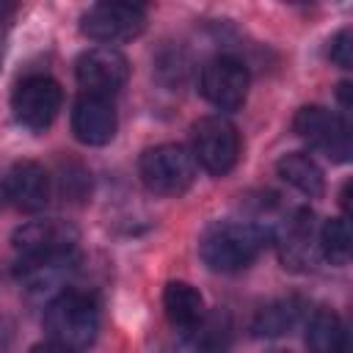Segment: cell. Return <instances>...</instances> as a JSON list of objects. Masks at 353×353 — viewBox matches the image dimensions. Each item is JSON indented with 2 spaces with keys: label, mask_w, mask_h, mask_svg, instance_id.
I'll return each mask as SVG.
<instances>
[{
  "label": "cell",
  "mask_w": 353,
  "mask_h": 353,
  "mask_svg": "<svg viewBox=\"0 0 353 353\" xmlns=\"http://www.w3.org/2000/svg\"><path fill=\"white\" fill-rule=\"evenodd\" d=\"M270 243V229L262 223H240L223 221L207 229L199 243V254L204 265L215 273H237L248 268L262 248Z\"/></svg>",
  "instance_id": "1"
},
{
  "label": "cell",
  "mask_w": 353,
  "mask_h": 353,
  "mask_svg": "<svg viewBox=\"0 0 353 353\" xmlns=\"http://www.w3.org/2000/svg\"><path fill=\"white\" fill-rule=\"evenodd\" d=\"M99 328V312L91 295L77 290L58 292L44 309V331L52 342L72 350L88 347Z\"/></svg>",
  "instance_id": "2"
},
{
  "label": "cell",
  "mask_w": 353,
  "mask_h": 353,
  "mask_svg": "<svg viewBox=\"0 0 353 353\" xmlns=\"http://www.w3.org/2000/svg\"><path fill=\"white\" fill-rule=\"evenodd\" d=\"M143 185L157 196H182L196 179V160L179 143H160L141 154Z\"/></svg>",
  "instance_id": "3"
},
{
  "label": "cell",
  "mask_w": 353,
  "mask_h": 353,
  "mask_svg": "<svg viewBox=\"0 0 353 353\" xmlns=\"http://www.w3.org/2000/svg\"><path fill=\"white\" fill-rule=\"evenodd\" d=\"M193 160L210 171L212 176H223L234 168L240 157V135L234 124H229L221 116H204L193 124V143H190Z\"/></svg>",
  "instance_id": "4"
},
{
  "label": "cell",
  "mask_w": 353,
  "mask_h": 353,
  "mask_svg": "<svg viewBox=\"0 0 353 353\" xmlns=\"http://www.w3.org/2000/svg\"><path fill=\"white\" fill-rule=\"evenodd\" d=\"M292 130L334 163H345L350 157V127L342 116L331 113L328 108H301L292 119Z\"/></svg>",
  "instance_id": "5"
},
{
  "label": "cell",
  "mask_w": 353,
  "mask_h": 353,
  "mask_svg": "<svg viewBox=\"0 0 353 353\" xmlns=\"http://www.w3.org/2000/svg\"><path fill=\"white\" fill-rule=\"evenodd\" d=\"M61 102H63L61 85L52 77H47V74H30V77H25L14 88V94H11L14 119L25 130H33V132L47 130L55 121V116L61 110Z\"/></svg>",
  "instance_id": "6"
},
{
  "label": "cell",
  "mask_w": 353,
  "mask_h": 353,
  "mask_svg": "<svg viewBox=\"0 0 353 353\" xmlns=\"http://www.w3.org/2000/svg\"><path fill=\"white\" fill-rule=\"evenodd\" d=\"M143 28H146V11L132 3H97L80 19V30L88 39L102 41L105 47L130 41L141 36Z\"/></svg>",
  "instance_id": "7"
},
{
  "label": "cell",
  "mask_w": 353,
  "mask_h": 353,
  "mask_svg": "<svg viewBox=\"0 0 353 353\" xmlns=\"http://www.w3.org/2000/svg\"><path fill=\"white\" fill-rule=\"evenodd\" d=\"M74 77L83 94L113 97L130 77V61L116 47H91L74 63Z\"/></svg>",
  "instance_id": "8"
},
{
  "label": "cell",
  "mask_w": 353,
  "mask_h": 353,
  "mask_svg": "<svg viewBox=\"0 0 353 353\" xmlns=\"http://www.w3.org/2000/svg\"><path fill=\"white\" fill-rule=\"evenodd\" d=\"M248 85H251V77H248L245 63L232 58V55L212 58L201 69V80H199V88H201L204 99L210 105H215L218 110L243 108V102L248 97Z\"/></svg>",
  "instance_id": "9"
},
{
  "label": "cell",
  "mask_w": 353,
  "mask_h": 353,
  "mask_svg": "<svg viewBox=\"0 0 353 353\" xmlns=\"http://www.w3.org/2000/svg\"><path fill=\"white\" fill-rule=\"evenodd\" d=\"M11 243L22 254V259H61L72 256L77 245V229L58 218L30 221L14 232Z\"/></svg>",
  "instance_id": "10"
},
{
  "label": "cell",
  "mask_w": 353,
  "mask_h": 353,
  "mask_svg": "<svg viewBox=\"0 0 353 353\" xmlns=\"http://www.w3.org/2000/svg\"><path fill=\"white\" fill-rule=\"evenodd\" d=\"M3 196L22 212H39L50 204L52 196L50 174L36 160H19L3 176Z\"/></svg>",
  "instance_id": "11"
},
{
  "label": "cell",
  "mask_w": 353,
  "mask_h": 353,
  "mask_svg": "<svg viewBox=\"0 0 353 353\" xmlns=\"http://www.w3.org/2000/svg\"><path fill=\"white\" fill-rule=\"evenodd\" d=\"M116 108L108 97L83 94L72 108V132L80 143L105 146L116 135Z\"/></svg>",
  "instance_id": "12"
},
{
  "label": "cell",
  "mask_w": 353,
  "mask_h": 353,
  "mask_svg": "<svg viewBox=\"0 0 353 353\" xmlns=\"http://www.w3.org/2000/svg\"><path fill=\"white\" fill-rule=\"evenodd\" d=\"M317 254H320V245H317V229H314V215L309 210H298L281 237H279V256H281V265L290 268V270H298V273H306L314 268L317 262Z\"/></svg>",
  "instance_id": "13"
},
{
  "label": "cell",
  "mask_w": 353,
  "mask_h": 353,
  "mask_svg": "<svg viewBox=\"0 0 353 353\" xmlns=\"http://www.w3.org/2000/svg\"><path fill=\"white\" fill-rule=\"evenodd\" d=\"M163 309L168 323L188 334L204 317V298L188 281H168L163 290Z\"/></svg>",
  "instance_id": "14"
},
{
  "label": "cell",
  "mask_w": 353,
  "mask_h": 353,
  "mask_svg": "<svg viewBox=\"0 0 353 353\" xmlns=\"http://www.w3.org/2000/svg\"><path fill=\"white\" fill-rule=\"evenodd\" d=\"M276 171H279V176H281L287 185H292L295 190H301V193L309 196V199H317V196H323V190H325L323 171H320V165H317L306 152H290V154H284V157L276 163Z\"/></svg>",
  "instance_id": "15"
},
{
  "label": "cell",
  "mask_w": 353,
  "mask_h": 353,
  "mask_svg": "<svg viewBox=\"0 0 353 353\" xmlns=\"http://www.w3.org/2000/svg\"><path fill=\"white\" fill-rule=\"evenodd\" d=\"M309 353H347V331L336 312L317 309L306 325Z\"/></svg>",
  "instance_id": "16"
},
{
  "label": "cell",
  "mask_w": 353,
  "mask_h": 353,
  "mask_svg": "<svg viewBox=\"0 0 353 353\" xmlns=\"http://www.w3.org/2000/svg\"><path fill=\"white\" fill-rule=\"evenodd\" d=\"M190 347L196 353H226L229 342H232V323L226 314H212V317H201L190 331Z\"/></svg>",
  "instance_id": "17"
},
{
  "label": "cell",
  "mask_w": 353,
  "mask_h": 353,
  "mask_svg": "<svg viewBox=\"0 0 353 353\" xmlns=\"http://www.w3.org/2000/svg\"><path fill=\"white\" fill-rule=\"evenodd\" d=\"M301 317V301L295 298H281V301H273L270 306H265L256 317H254V336H279L284 334L287 328H292Z\"/></svg>",
  "instance_id": "18"
},
{
  "label": "cell",
  "mask_w": 353,
  "mask_h": 353,
  "mask_svg": "<svg viewBox=\"0 0 353 353\" xmlns=\"http://www.w3.org/2000/svg\"><path fill=\"white\" fill-rule=\"evenodd\" d=\"M320 254L331 265H347L350 259V226L345 218H328L317 232Z\"/></svg>",
  "instance_id": "19"
},
{
  "label": "cell",
  "mask_w": 353,
  "mask_h": 353,
  "mask_svg": "<svg viewBox=\"0 0 353 353\" xmlns=\"http://www.w3.org/2000/svg\"><path fill=\"white\" fill-rule=\"evenodd\" d=\"M328 58H331L339 69H350V66H353V33H350V28H342V30L331 39Z\"/></svg>",
  "instance_id": "20"
},
{
  "label": "cell",
  "mask_w": 353,
  "mask_h": 353,
  "mask_svg": "<svg viewBox=\"0 0 353 353\" xmlns=\"http://www.w3.org/2000/svg\"><path fill=\"white\" fill-rule=\"evenodd\" d=\"M30 353H77V350H72V347H66V345H58V342H39V345H33L30 347Z\"/></svg>",
  "instance_id": "21"
},
{
  "label": "cell",
  "mask_w": 353,
  "mask_h": 353,
  "mask_svg": "<svg viewBox=\"0 0 353 353\" xmlns=\"http://www.w3.org/2000/svg\"><path fill=\"white\" fill-rule=\"evenodd\" d=\"M339 99H342V108L347 110L350 108V83H342L339 85Z\"/></svg>",
  "instance_id": "22"
},
{
  "label": "cell",
  "mask_w": 353,
  "mask_h": 353,
  "mask_svg": "<svg viewBox=\"0 0 353 353\" xmlns=\"http://www.w3.org/2000/svg\"><path fill=\"white\" fill-rule=\"evenodd\" d=\"M270 353H290V350H270Z\"/></svg>",
  "instance_id": "23"
}]
</instances>
